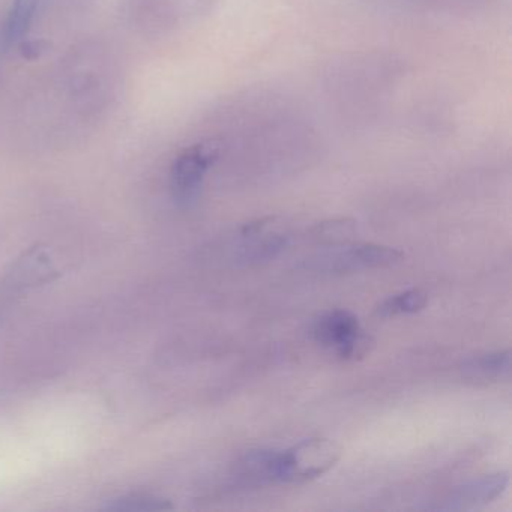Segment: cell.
Here are the masks:
<instances>
[{"label": "cell", "instance_id": "obj_1", "mask_svg": "<svg viewBox=\"0 0 512 512\" xmlns=\"http://www.w3.org/2000/svg\"><path fill=\"white\" fill-rule=\"evenodd\" d=\"M311 335L319 346L331 350L344 362L361 361L376 346L374 338L361 328L358 317L347 310L320 314L311 326Z\"/></svg>", "mask_w": 512, "mask_h": 512}, {"label": "cell", "instance_id": "obj_2", "mask_svg": "<svg viewBox=\"0 0 512 512\" xmlns=\"http://www.w3.org/2000/svg\"><path fill=\"white\" fill-rule=\"evenodd\" d=\"M341 458L337 443L322 437L280 451V484H302L325 475Z\"/></svg>", "mask_w": 512, "mask_h": 512}, {"label": "cell", "instance_id": "obj_3", "mask_svg": "<svg viewBox=\"0 0 512 512\" xmlns=\"http://www.w3.org/2000/svg\"><path fill=\"white\" fill-rule=\"evenodd\" d=\"M220 157L217 143H199L185 149L172 167V191L181 205L196 202L202 191L203 181L215 161Z\"/></svg>", "mask_w": 512, "mask_h": 512}, {"label": "cell", "instance_id": "obj_4", "mask_svg": "<svg viewBox=\"0 0 512 512\" xmlns=\"http://www.w3.org/2000/svg\"><path fill=\"white\" fill-rule=\"evenodd\" d=\"M337 250L319 260L323 268L332 272H356L364 269L391 268L404 259L398 248L377 244H353L334 247Z\"/></svg>", "mask_w": 512, "mask_h": 512}, {"label": "cell", "instance_id": "obj_5", "mask_svg": "<svg viewBox=\"0 0 512 512\" xmlns=\"http://www.w3.org/2000/svg\"><path fill=\"white\" fill-rule=\"evenodd\" d=\"M509 484L508 473L499 472L493 475L482 476L475 481L461 485L457 490L452 491L439 509L448 511H461V509L479 508L502 496Z\"/></svg>", "mask_w": 512, "mask_h": 512}, {"label": "cell", "instance_id": "obj_6", "mask_svg": "<svg viewBox=\"0 0 512 512\" xmlns=\"http://www.w3.org/2000/svg\"><path fill=\"white\" fill-rule=\"evenodd\" d=\"M236 478L245 485L280 484V451L257 449L250 451L238 461Z\"/></svg>", "mask_w": 512, "mask_h": 512}, {"label": "cell", "instance_id": "obj_7", "mask_svg": "<svg viewBox=\"0 0 512 512\" xmlns=\"http://www.w3.org/2000/svg\"><path fill=\"white\" fill-rule=\"evenodd\" d=\"M41 0H14L4 23L5 43L16 44L29 34L37 19Z\"/></svg>", "mask_w": 512, "mask_h": 512}, {"label": "cell", "instance_id": "obj_8", "mask_svg": "<svg viewBox=\"0 0 512 512\" xmlns=\"http://www.w3.org/2000/svg\"><path fill=\"white\" fill-rule=\"evenodd\" d=\"M509 364H511V352L497 350V352L485 353L470 359L464 365V371L476 379H500L509 373Z\"/></svg>", "mask_w": 512, "mask_h": 512}, {"label": "cell", "instance_id": "obj_9", "mask_svg": "<svg viewBox=\"0 0 512 512\" xmlns=\"http://www.w3.org/2000/svg\"><path fill=\"white\" fill-rule=\"evenodd\" d=\"M311 238L322 245L340 247L349 244L356 235V223L352 218H334V220L322 221L311 227Z\"/></svg>", "mask_w": 512, "mask_h": 512}, {"label": "cell", "instance_id": "obj_10", "mask_svg": "<svg viewBox=\"0 0 512 512\" xmlns=\"http://www.w3.org/2000/svg\"><path fill=\"white\" fill-rule=\"evenodd\" d=\"M263 233L248 238L253 239V242L250 245H245L242 250V262L250 263V265L251 263L268 262V260L275 259L287 247L289 239L286 235L274 233V235L263 236Z\"/></svg>", "mask_w": 512, "mask_h": 512}, {"label": "cell", "instance_id": "obj_11", "mask_svg": "<svg viewBox=\"0 0 512 512\" xmlns=\"http://www.w3.org/2000/svg\"><path fill=\"white\" fill-rule=\"evenodd\" d=\"M428 304V295L421 289H410L385 299L377 307L380 317H395L400 314H416L424 310Z\"/></svg>", "mask_w": 512, "mask_h": 512}, {"label": "cell", "instance_id": "obj_12", "mask_svg": "<svg viewBox=\"0 0 512 512\" xmlns=\"http://www.w3.org/2000/svg\"><path fill=\"white\" fill-rule=\"evenodd\" d=\"M109 508L124 509V511H152V509H169L172 508L167 500L158 499V497L143 496V494H134L130 497H122L116 500Z\"/></svg>", "mask_w": 512, "mask_h": 512}]
</instances>
